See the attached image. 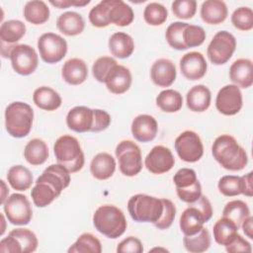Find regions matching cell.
Instances as JSON below:
<instances>
[{"mask_svg": "<svg viewBox=\"0 0 253 253\" xmlns=\"http://www.w3.org/2000/svg\"><path fill=\"white\" fill-rule=\"evenodd\" d=\"M156 105L165 113H175L182 108L183 97L176 90L166 89L161 91L156 97Z\"/></svg>", "mask_w": 253, "mask_h": 253, "instance_id": "e575fe53", "label": "cell"}, {"mask_svg": "<svg viewBox=\"0 0 253 253\" xmlns=\"http://www.w3.org/2000/svg\"><path fill=\"white\" fill-rule=\"evenodd\" d=\"M173 14L180 19H191L197 11V2L195 0H176L171 5Z\"/></svg>", "mask_w": 253, "mask_h": 253, "instance_id": "7dc6e473", "label": "cell"}, {"mask_svg": "<svg viewBox=\"0 0 253 253\" xmlns=\"http://www.w3.org/2000/svg\"><path fill=\"white\" fill-rule=\"evenodd\" d=\"M1 186H2V195H1V204L3 205L5 203V201L7 200V195L9 194V189L6 188L5 182L3 180H1Z\"/></svg>", "mask_w": 253, "mask_h": 253, "instance_id": "680465c9", "label": "cell"}, {"mask_svg": "<svg viewBox=\"0 0 253 253\" xmlns=\"http://www.w3.org/2000/svg\"><path fill=\"white\" fill-rule=\"evenodd\" d=\"M127 211L134 221L155 223L162 214L163 203L161 199L137 194L128 200Z\"/></svg>", "mask_w": 253, "mask_h": 253, "instance_id": "52a82bcc", "label": "cell"}, {"mask_svg": "<svg viewBox=\"0 0 253 253\" xmlns=\"http://www.w3.org/2000/svg\"><path fill=\"white\" fill-rule=\"evenodd\" d=\"M26 34V26L22 21L9 20L2 23L0 27L1 45L13 46Z\"/></svg>", "mask_w": 253, "mask_h": 253, "instance_id": "f546056e", "label": "cell"}, {"mask_svg": "<svg viewBox=\"0 0 253 253\" xmlns=\"http://www.w3.org/2000/svg\"><path fill=\"white\" fill-rule=\"evenodd\" d=\"M56 27L62 34L66 36H77L81 34L85 28L83 17L74 11L62 13L56 20Z\"/></svg>", "mask_w": 253, "mask_h": 253, "instance_id": "484cf974", "label": "cell"}, {"mask_svg": "<svg viewBox=\"0 0 253 253\" xmlns=\"http://www.w3.org/2000/svg\"><path fill=\"white\" fill-rule=\"evenodd\" d=\"M34 111L24 102H13L5 110V127L7 132L16 138L27 136L33 126Z\"/></svg>", "mask_w": 253, "mask_h": 253, "instance_id": "277c9868", "label": "cell"}, {"mask_svg": "<svg viewBox=\"0 0 253 253\" xmlns=\"http://www.w3.org/2000/svg\"><path fill=\"white\" fill-rule=\"evenodd\" d=\"M212 216L211 202L206 196H201L199 200L189 205L180 216V228L185 235H194L203 227L204 223Z\"/></svg>", "mask_w": 253, "mask_h": 253, "instance_id": "8992f818", "label": "cell"}, {"mask_svg": "<svg viewBox=\"0 0 253 253\" xmlns=\"http://www.w3.org/2000/svg\"><path fill=\"white\" fill-rule=\"evenodd\" d=\"M176 192L177 196L181 201L188 204H192L199 200V198L202 196V186L198 180L191 187L185 189H176Z\"/></svg>", "mask_w": 253, "mask_h": 253, "instance_id": "f907efd6", "label": "cell"}, {"mask_svg": "<svg viewBox=\"0 0 253 253\" xmlns=\"http://www.w3.org/2000/svg\"><path fill=\"white\" fill-rule=\"evenodd\" d=\"M61 76L63 80L70 85L82 84L88 77L87 64L80 58H70L63 64Z\"/></svg>", "mask_w": 253, "mask_h": 253, "instance_id": "7402d4cb", "label": "cell"}, {"mask_svg": "<svg viewBox=\"0 0 253 253\" xmlns=\"http://www.w3.org/2000/svg\"><path fill=\"white\" fill-rule=\"evenodd\" d=\"M213 158L226 170L239 171L248 163V156L236 139L229 134H221L215 138L211 146Z\"/></svg>", "mask_w": 253, "mask_h": 253, "instance_id": "7a4b0ae2", "label": "cell"}, {"mask_svg": "<svg viewBox=\"0 0 253 253\" xmlns=\"http://www.w3.org/2000/svg\"><path fill=\"white\" fill-rule=\"evenodd\" d=\"M185 248L192 253H202L211 246V235L207 228L203 227L194 235H185L183 238Z\"/></svg>", "mask_w": 253, "mask_h": 253, "instance_id": "d590c367", "label": "cell"}, {"mask_svg": "<svg viewBox=\"0 0 253 253\" xmlns=\"http://www.w3.org/2000/svg\"><path fill=\"white\" fill-rule=\"evenodd\" d=\"M183 37H184V42L188 48L195 47V46L201 45L205 42L206 32L200 26L188 24V26L184 31Z\"/></svg>", "mask_w": 253, "mask_h": 253, "instance_id": "bcb514c9", "label": "cell"}, {"mask_svg": "<svg viewBox=\"0 0 253 253\" xmlns=\"http://www.w3.org/2000/svg\"><path fill=\"white\" fill-rule=\"evenodd\" d=\"M117 63L116 59H114L111 56H101L98 59L95 60L93 66H92V73L95 79L99 82L105 83V80L107 78V75L109 74L110 70L113 66H115Z\"/></svg>", "mask_w": 253, "mask_h": 253, "instance_id": "f6af8a7d", "label": "cell"}, {"mask_svg": "<svg viewBox=\"0 0 253 253\" xmlns=\"http://www.w3.org/2000/svg\"><path fill=\"white\" fill-rule=\"evenodd\" d=\"M116 156L122 174L127 177L137 175L142 169V156L139 146L131 140H122L116 147Z\"/></svg>", "mask_w": 253, "mask_h": 253, "instance_id": "ba28073f", "label": "cell"}, {"mask_svg": "<svg viewBox=\"0 0 253 253\" xmlns=\"http://www.w3.org/2000/svg\"><path fill=\"white\" fill-rule=\"evenodd\" d=\"M33 101L36 106L44 111H55L61 106L60 95L50 87L42 86L35 90Z\"/></svg>", "mask_w": 253, "mask_h": 253, "instance_id": "f1b7e54d", "label": "cell"}, {"mask_svg": "<svg viewBox=\"0 0 253 253\" xmlns=\"http://www.w3.org/2000/svg\"><path fill=\"white\" fill-rule=\"evenodd\" d=\"M175 150L178 156L186 162H197L204 154L203 142L198 133L185 130L175 139Z\"/></svg>", "mask_w": 253, "mask_h": 253, "instance_id": "7c38bea8", "label": "cell"}, {"mask_svg": "<svg viewBox=\"0 0 253 253\" xmlns=\"http://www.w3.org/2000/svg\"><path fill=\"white\" fill-rule=\"evenodd\" d=\"M163 203V211L160 218L153 223L158 229H167L174 221L176 214L175 205L168 199H161Z\"/></svg>", "mask_w": 253, "mask_h": 253, "instance_id": "c3c4849f", "label": "cell"}, {"mask_svg": "<svg viewBox=\"0 0 253 253\" xmlns=\"http://www.w3.org/2000/svg\"><path fill=\"white\" fill-rule=\"evenodd\" d=\"M69 253H101L102 245L100 240L91 233L81 234L77 240L68 248Z\"/></svg>", "mask_w": 253, "mask_h": 253, "instance_id": "74e56055", "label": "cell"}, {"mask_svg": "<svg viewBox=\"0 0 253 253\" xmlns=\"http://www.w3.org/2000/svg\"><path fill=\"white\" fill-rule=\"evenodd\" d=\"M225 250L229 253H238V252H245L250 253L252 251L251 244L245 240L240 234H236L234 239L225 246Z\"/></svg>", "mask_w": 253, "mask_h": 253, "instance_id": "db71d44e", "label": "cell"}, {"mask_svg": "<svg viewBox=\"0 0 253 253\" xmlns=\"http://www.w3.org/2000/svg\"><path fill=\"white\" fill-rule=\"evenodd\" d=\"M3 208L8 221L15 225H26L33 217L31 203L25 195L12 194L3 204Z\"/></svg>", "mask_w": 253, "mask_h": 253, "instance_id": "30bf717a", "label": "cell"}, {"mask_svg": "<svg viewBox=\"0 0 253 253\" xmlns=\"http://www.w3.org/2000/svg\"><path fill=\"white\" fill-rule=\"evenodd\" d=\"M9 234L16 239L22 253H31L37 250L39 241L32 230L28 228H16L11 230Z\"/></svg>", "mask_w": 253, "mask_h": 253, "instance_id": "f35d334b", "label": "cell"}, {"mask_svg": "<svg viewBox=\"0 0 253 253\" xmlns=\"http://www.w3.org/2000/svg\"><path fill=\"white\" fill-rule=\"evenodd\" d=\"M131 80V73L129 69L124 65L116 64L107 75L105 84L111 93L120 95L129 89Z\"/></svg>", "mask_w": 253, "mask_h": 253, "instance_id": "e0dca14e", "label": "cell"}, {"mask_svg": "<svg viewBox=\"0 0 253 253\" xmlns=\"http://www.w3.org/2000/svg\"><path fill=\"white\" fill-rule=\"evenodd\" d=\"M116 170L115 158L107 153L100 152L96 154L90 163V172L97 180H107L113 176Z\"/></svg>", "mask_w": 253, "mask_h": 253, "instance_id": "603a6c76", "label": "cell"}, {"mask_svg": "<svg viewBox=\"0 0 253 253\" xmlns=\"http://www.w3.org/2000/svg\"><path fill=\"white\" fill-rule=\"evenodd\" d=\"M1 217H2V219H3V224H4V221H5V219H4V215L3 214H1ZM4 226H3V230H2V232H1V234H3L4 233Z\"/></svg>", "mask_w": 253, "mask_h": 253, "instance_id": "91938a15", "label": "cell"}, {"mask_svg": "<svg viewBox=\"0 0 253 253\" xmlns=\"http://www.w3.org/2000/svg\"><path fill=\"white\" fill-rule=\"evenodd\" d=\"M241 178L242 184V192L241 194L246 197H252L253 195V188H252V172L245 174Z\"/></svg>", "mask_w": 253, "mask_h": 253, "instance_id": "9f6ffc18", "label": "cell"}, {"mask_svg": "<svg viewBox=\"0 0 253 253\" xmlns=\"http://www.w3.org/2000/svg\"><path fill=\"white\" fill-rule=\"evenodd\" d=\"M230 80L240 88H249L253 84V63L248 58L235 60L229 68Z\"/></svg>", "mask_w": 253, "mask_h": 253, "instance_id": "44dd1931", "label": "cell"}, {"mask_svg": "<svg viewBox=\"0 0 253 253\" xmlns=\"http://www.w3.org/2000/svg\"><path fill=\"white\" fill-rule=\"evenodd\" d=\"M238 229L232 220L222 216L213 225V238L219 245L226 246L234 239Z\"/></svg>", "mask_w": 253, "mask_h": 253, "instance_id": "d6a6232c", "label": "cell"}, {"mask_svg": "<svg viewBox=\"0 0 253 253\" xmlns=\"http://www.w3.org/2000/svg\"><path fill=\"white\" fill-rule=\"evenodd\" d=\"M89 21L92 26L97 28H105L111 24L109 19V0L99 2L90 10Z\"/></svg>", "mask_w": 253, "mask_h": 253, "instance_id": "b9f144b4", "label": "cell"}, {"mask_svg": "<svg viewBox=\"0 0 253 253\" xmlns=\"http://www.w3.org/2000/svg\"><path fill=\"white\" fill-rule=\"evenodd\" d=\"M48 147L41 138L31 139L24 149V156L27 162L34 166L43 164L48 158Z\"/></svg>", "mask_w": 253, "mask_h": 253, "instance_id": "4dcf8cb0", "label": "cell"}, {"mask_svg": "<svg viewBox=\"0 0 253 253\" xmlns=\"http://www.w3.org/2000/svg\"><path fill=\"white\" fill-rule=\"evenodd\" d=\"M109 19L111 24L126 27L132 23L134 14L129 5L122 0H109Z\"/></svg>", "mask_w": 253, "mask_h": 253, "instance_id": "83f0119b", "label": "cell"}, {"mask_svg": "<svg viewBox=\"0 0 253 253\" xmlns=\"http://www.w3.org/2000/svg\"><path fill=\"white\" fill-rule=\"evenodd\" d=\"M217 111L224 116L236 115L242 108V93L234 84L223 86L215 99Z\"/></svg>", "mask_w": 253, "mask_h": 253, "instance_id": "5bb4252c", "label": "cell"}, {"mask_svg": "<svg viewBox=\"0 0 253 253\" xmlns=\"http://www.w3.org/2000/svg\"><path fill=\"white\" fill-rule=\"evenodd\" d=\"M217 188L219 192L225 197L238 196L242 192L241 178L234 175H225L219 179Z\"/></svg>", "mask_w": 253, "mask_h": 253, "instance_id": "7bdbcfd3", "label": "cell"}, {"mask_svg": "<svg viewBox=\"0 0 253 253\" xmlns=\"http://www.w3.org/2000/svg\"><path fill=\"white\" fill-rule=\"evenodd\" d=\"M53 152L57 163L63 165L70 173L78 172L84 166L85 158L81 145L72 135L59 136L54 142Z\"/></svg>", "mask_w": 253, "mask_h": 253, "instance_id": "5b68a950", "label": "cell"}, {"mask_svg": "<svg viewBox=\"0 0 253 253\" xmlns=\"http://www.w3.org/2000/svg\"><path fill=\"white\" fill-rule=\"evenodd\" d=\"M7 180L13 189L17 191H26L31 188L34 182V177L27 167L23 165H14L8 170Z\"/></svg>", "mask_w": 253, "mask_h": 253, "instance_id": "1f68e13d", "label": "cell"}, {"mask_svg": "<svg viewBox=\"0 0 253 253\" xmlns=\"http://www.w3.org/2000/svg\"><path fill=\"white\" fill-rule=\"evenodd\" d=\"M49 3L58 9H65L69 6H76V7H83L90 3V0H57V1H49Z\"/></svg>", "mask_w": 253, "mask_h": 253, "instance_id": "11a10c76", "label": "cell"}, {"mask_svg": "<svg viewBox=\"0 0 253 253\" xmlns=\"http://www.w3.org/2000/svg\"><path fill=\"white\" fill-rule=\"evenodd\" d=\"M175 164L171 150L163 145L154 146L144 159L146 169L152 174H163L170 171Z\"/></svg>", "mask_w": 253, "mask_h": 253, "instance_id": "9a60e30c", "label": "cell"}, {"mask_svg": "<svg viewBox=\"0 0 253 253\" xmlns=\"http://www.w3.org/2000/svg\"><path fill=\"white\" fill-rule=\"evenodd\" d=\"M93 110L85 106L72 108L66 116L67 126L76 132L91 131L93 126Z\"/></svg>", "mask_w": 253, "mask_h": 253, "instance_id": "d6986e66", "label": "cell"}, {"mask_svg": "<svg viewBox=\"0 0 253 253\" xmlns=\"http://www.w3.org/2000/svg\"><path fill=\"white\" fill-rule=\"evenodd\" d=\"M94 120L91 128L92 132H98L105 130L111 124V116L104 110L95 109L93 110Z\"/></svg>", "mask_w": 253, "mask_h": 253, "instance_id": "f5cc1de1", "label": "cell"}, {"mask_svg": "<svg viewBox=\"0 0 253 253\" xmlns=\"http://www.w3.org/2000/svg\"><path fill=\"white\" fill-rule=\"evenodd\" d=\"M70 184V172L61 164H51L46 167L37 179L31 191L35 206L44 208L53 202Z\"/></svg>", "mask_w": 253, "mask_h": 253, "instance_id": "6da1fadb", "label": "cell"}, {"mask_svg": "<svg viewBox=\"0 0 253 253\" xmlns=\"http://www.w3.org/2000/svg\"><path fill=\"white\" fill-rule=\"evenodd\" d=\"M188 26L187 23L174 22L168 26L165 33V38L168 44L177 50H185L188 47L184 42V31Z\"/></svg>", "mask_w": 253, "mask_h": 253, "instance_id": "ab89813d", "label": "cell"}, {"mask_svg": "<svg viewBox=\"0 0 253 253\" xmlns=\"http://www.w3.org/2000/svg\"><path fill=\"white\" fill-rule=\"evenodd\" d=\"M108 45L111 53L118 58H127L134 50L132 38L124 32L113 34L109 40Z\"/></svg>", "mask_w": 253, "mask_h": 253, "instance_id": "4316f807", "label": "cell"}, {"mask_svg": "<svg viewBox=\"0 0 253 253\" xmlns=\"http://www.w3.org/2000/svg\"><path fill=\"white\" fill-rule=\"evenodd\" d=\"M228 14L226 4L221 0H207L201 6L202 20L210 25L222 23Z\"/></svg>", "mask_w": 253, "mask_h": 253, "instance_id": "d4e9b609", "label": "cell"}, {"mask_svg": "<svg viewBox=\"0 0 253 253\" xmlns=\"http://www.w3.org/2000/svg\"><path fill=\"white\" fill-rule=\"evenodd\" d=\"M176 189H185L194 185L197 181V174L191 168H182L176 172L173 177Z\"/></svg>", "mask_w": 253, "mask_h": 253, "instance_id": "681fc988", "label": "cell"}, {"mask_svg": "<svg viewBox=\"0 0 253 253\" xmlns=\"http://www.w3.org/2000/svg\"><path fill=\"white\" fill-rule=\"evenodd\" d=\"M232 25L240 31H250L253 28V11L249 7H239L231 15Z\"/></svg>", "mask_w": 253, "mask_h": 253, "instance_id": "ee69618b", "label": "cell"}, {"mask_svg": "<svg viewBox=\"0 0 253 253\" xmlns=\"http://www.w3.org/2000/svg\"><path fill=\"white\" fill-rule=\"evenodd\" d=\"M236 48V40L227 31L217 32L211 41L207 54L211 63L221 65L226 63L232 56Z\"/></svg>", "mask_w": 253, "mask_h": 253, "instance_id": "9c48e42d", "label": "cell"}, {"mask_svg": "<svg viewBox=\"0 0 253 253\" xmlns=\"http://www.w3.org/2000/svg\"><path fill=\"white\" fill-rule=\"evenodd\" d=\"M208 64L201 52L191 51L184 54L180 59V69L183 76L189 80H199L207 72Z\"/></svg>", "mask_w": 253, "mask_h": 253, "instance_id": "2e32d148", "label": "cell"}, {"mask_svg": "<svg viewBox=\"0 0 253 253\" xmlns=\"http://www.w3.org/2000/svg\"><path fill=\"white\" fill-rule=\"evenodd\" d=\"M24 17L31 24L42 25L48 20L49 9L42 0L29 1L24 7Z\"/></svg>", "mask_w": 253, "mask_h": 253, "instance_id": "836d02e7", "label": "cell"}, {"mask_svg": "<svg viewBox=\"0 0 253 253\" xmlns=\"http://www.w3.org/2000/svg\"><path fill=\"white\" fill-rule=\"evenodd\" d=\"M10 59L13 69L20 75H30L38 67L39 56L34 47L29 44H16L11 50Z\"/></svg>", "mask_w": 253, "mask_h": 253, "instance_id": "4fadbf2b", "label": "cell"}, {"mask_svg": "<svg viewBox=\"0 0 253 253\" xmlns=\"http://www.w3.org/2000/svg\"><path fill=\"white\" fill-rule=\"evenodd\" d=\"M158 130L156 120L150 115H139L131 123L132 136L140 142H148L155 138Z\"/></svg>", "mask_w": 253, "mask_h": 253, "instance_id": "ffe728a7", "label": "cell"}, {"mask_svg": "<svg viewBox=\"0 0 253 253\" xmlns=\"http://www.w3.org/2000/svg\"><path fill=\"white\" fill-rule=\"evenodd\" d=\"M95 228L108 238H118L124 234L127 223L124 212L112 205L99 207L93 214Z\"/></svg>", "mask_w": 253, "mask_h": 253, "instance_id": "3957f363", "label": "cell"}, {"mask_svg": "<svg viewBox=\"0 0 253 253\" xmlns=\"http://www.w3.org/2000/svg\"><path fill=\"white\" fill-rule=\"evenodd\" d=\"M177 71L175 64L167 58L157 59L151 66L150 77L158 87H169L176 79Z\"/></svg>", "mask_w": 253, "mask_h": 253, "instance_id": "ac0fdd59", "label": "cell"}, {"mask_svg": "<svg viewBox=\"0 0 253 253\" xmlns=\"http://www.w3.org/2000/svg\"><path fill=\"white\" fill-rule=\"evenodd\" d=\"M38 49L44 62L57 63L63 59L67 52V42L57 34L45 33L38 40Z\"/></svg>", "mask_w": 253, "mask_h": 253, "instance_id": "8fae6325", "label": "cell"}, {"mask_svg": "<svg viewBox=\"0 0 253 253\" xmlns=\"http://www.w3.org/2000/svg\"><path fill=\"white\" fill-rule=\"evenodd\" d=\"M143 251V246L141 241L134 237L128 236L122 240L117 247L118 253H141Z\"/></svg>", "mask_w": 253, "mask_h": 253, "instance_id": "816d5d0a", "label": "cell"}, {"mask_svg": "<svg viewBox=\"0 0 253 253\" xmlns=\"http://www.w3.org/2000/svg\"><path fill=\"white\" fill-rule=\"evenodd\" d=\"M211 91L207 86L203 84H199L192 87L186 95L187 107L192 112H205L209 109L211 105Z\"/></svg>", "mask_w": 253, "mask_h": 253, "instance_id": "cb8c5ba5", "label": "cell"}, {"mask_svg": "<svg viewBox=\"0 0 253 253\" xmlns=\"http://www.w3.org/2000/svg\"><path fill=\"white\" fill-rule=\"evenodd\" d=\"M222 215L232 220L239 228L242 221L250 215V211L246 203L240 200H234L225 205L222 211Z\"/></svg>", "mask_w": 253, "mask_h": 253, "instance_id": "8d00e7d4", "label": "cell"}, {"mask_svg": "<svg viewBox=\"0 0 253 253\" xmlns=\"http://www.w3.org/2000/svg\"><path fill=\"white\" fill-rule=\"evenodd\" d=\"M168 17L167 9L160 3L151 2L146 5L143 11L144 21L150 26L162 25Z\"/></svg>", "mask_w": 253, "mask_h": 253, "instance_id": "60d3db41", "label": "cell"}, {"mask_svg": "<svg viewBox=\"0 0 253 253\" xmlns=\"http://www.w3.org/2000/svg\"><path fill=\"white\" fill-rule=\"evenodd\" d=\"M252 222H253V217L251 215H249L248 217H246L242 223H241V226H242V229H243V232L245 233V235L247 237H249L250 239L253 238V226H252Z\"/></svg>", "mask_w": 253, "mask_h": 253, "instance_id": "6f0895ef", "label": "cell"}]
</instances>
